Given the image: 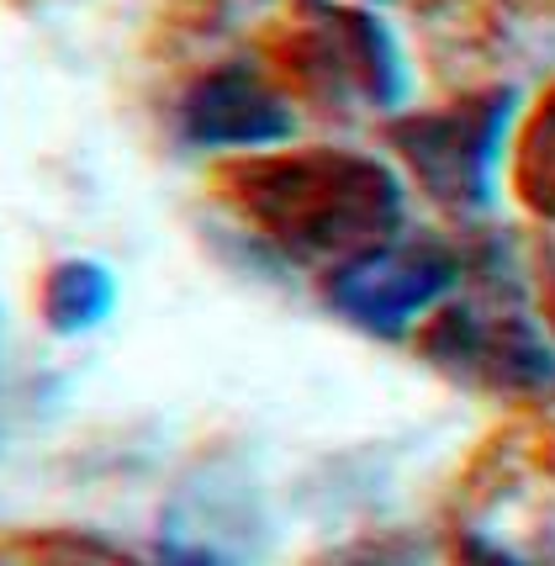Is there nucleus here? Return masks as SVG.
I'll return each mask as SVG.
<instances>
[{
	"instance_id": "f257e3e1",
	"label": "nucleus",
	"mask_w": 555,
	"mask_h": 566,
	"mask_svg": "<svg viewBox=\"0 0 555 566\" xmlns=\"http://www.w3.org/2000/svg\"><path fill=\"white\" fill-rule=\"evenodd\" d=\"M207 191L281 260L334 271L408 228V180L391 159L338 144H281L218 159Z\"/></svg>"
},
{
	"instance_id": "f03ea898",
	"label": "nucleus",
	"mask_w": 555,
	"mask_h": 566,
	"mask_svg": "<svg viewBox=\"0 0 555 566\" xmlns=\"http://www.w3.org/2000/svg\"><path fill=\"white\" fill-rule=\"evenodd\" d=\"M260 59L286 85L296 112L360 123L397 112L408 96L402 43L355 0H286L260 38Z\"/></svg>"
},
{
	"instance_id": "7ed1b4c3",
	"label": "nucleus",
	"mask_w": 555,
	"mask_h": 566,
	"mask_svg": "<svg viewBox=\"0 0 555 566\" xmlns=\"http://www.w3.org/2000/svg\"><path fill=\"white\" fill-rule=\"evenodd\" d=\"M519 123V96L507 85L460 91L439 106L391 112L381 144L391 165L423 201L450 218H482L507 170V138Z\"/></svg>"
},
{
	"instance_id": "20e7f679",
	"label": "nucleus",
	"mask_w": 555,
	"mask_h": 566,
	"mask_svg": "<svg viewBox=\"0 0 555 566\" xmlns=\"http://www.w3.org/2000/svg\"><path fill=\"white\" fill-rule=\"evenodd\" d=\"M418 360L498 402L540 408L555 397V334L513 292L460 281V292L412 334Z\"/></svg>"
},
{
	"instance_id": "39448f33",
	"label": "nucleus",
	"mask_w": 555,
	"mask_h": 566,
	"mask_svg": "<svg viewBox=\"0 0 555 566\" xmlns=\"http://www.w3.org/2000/svg\"><path fill=\"white\" fill-rule=\"evenodd\" d=\"M465 281V249L444 233L402 228L397 239L323 271L328 313L370 339H412Z\"/></svg>"
},
{
	"instance_id": "423d86ee",
	"label": "nucleus",
	"mask_w": 555,
	"mask_h": 566,
	"mask_svg": "<svg viewBox=\"0 0 555 566\" xmlns=\"http://www.w3.org/2000/svg\"><path fill=\"white\" fill-rule=\"evenodd\" d=\"M175 133L196 154H260L281 148L296 133V101L270 74L260 53H233L201 70L175 96Z\"/></svg>"
},
{
	"instance_id": "0eeeda50",
	"label": "nucleus",
	"mask_w": 555,
	"mask_h": 566,
	"mask_svg": "<svg viewBox=\"0 0 555 566\" xmlns=\"http://www.w3.org/2000/svg\"><path fill=\"white\" fill-rule=\"evenodd\" d=\"M507 191L534 222L555 228V80L519 112L507 138Z\"/></svg>"
},
{
	"instance_id": "6e6552de",
	"label": "nucleus",
	"mask_w": 555,
	"mask_h": 566,
	"mask_svg": "<svg viewBox=\"0 0 555 566\" xmlns=\"http://www.w3.org/2000/svg\"><path fill=\"white\" fill-rule=\"evenodd\" d=\"M117 281L101 260H53L38 281V318L53 334H91L112 318Z\"/></svg>"
},
{
	"instance_id": "1a4fd4ad",
	"label": "nucleus",
	"mask_w": 555,
	"mask_h": 566,
	"mask_svg": "<svg viewBox=\"0 0 555 566\" xmlns=\"http://www.w3.org/2000/svg\"><path fill=\"white\" fill-rule=\"evenodd\" d=\"M444 566H534V562L524 551L492 541L486 530L460 524V530H450V541H444Z\"/></svg>"
},
{
	"instance_id": "9d476101",
	"label": "nucleus",
	"mask_w": 555,
	"mask_h": 566,
	"mask_svg": "<svg viewBox=\"0 0 555 566\" xmlns=\"http://www.w3.org/2000/svg\"><path fill=\"white\" fill-rule=\"evenodd\" d=\"M154 566H233L222 551H212V545H196V541H165L159 545V556H154Z\"/></svg>"
},
{
	"instance_id": "9b49d317",
	"label": "nucleus",
	"mask_w": 555,
	"mask_h": 566,
	"mask_svg": "<svg viewBox=\"0 0 555 566\" xmlns=\"http://www.w3.org/2000/svg\"><path fill=\"white\" fill-rule=\"evenodd\" d=\"M0 566H53L49 545H43V530H32V535H0Z\"/></svg>"
},
{
	"instance_id": "f8f14e48",
	"label": "nucleus",
	"mask_w": 555,
	"mask_h": 566,
	"mask_svg": "<svg viewBox=\"0 0 555 566\" xmlns=\"http://www.w3.org/2000/svg\"><path fill=\"white\" fill-rule=\"evenodd\" d=\"M540 307H545V323H551V334H555V249L545 254V265H540Z\"/></svg>"
},
{
	"instance_id": "ddd939ff",
	"label": "nucleus",
	"mask_w": 555,
	"mask_h": 566,
	"mask_svg": "<svg viewBox=\"0 0 555 566\" xmlns=\"http://www.w3.org/2000/svg\"><path fill=\"white\" fill-rule=\"evenodd\" d=\"M323 566H387V562H376V556H338V562H323Z\"/></svg>"
}]
</instances>
